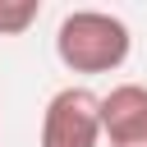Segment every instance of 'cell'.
Instances as JSON below:
<instances>
[{"instance_id": "4", "label": "cell", "mask_w": 147, "mask_h": 147, "mask_svg": "<svg viewBox=\"0 0 147 147\" xmlns=\"http://www.w3.org/2000/svg\"><path fill=\"white\" fill-rule=\"evenodd\" d=\"M41 18V0H0V37H23Z\"/></svg>"}, {"instance_id": "1", "label": "cell", "mask_w": 147, "mask_h": 147, "mask_svg": "<svg viewBox=\"0 0 147 147\" xmlns=\"http://www.w3.org/2000/svg\"><path fill=\"white\" fill-rule=\"evenodd\" d=\"M133 51V32L119 14L74 9L55 28V55L69 74H115Z\"/></svg>"}, {"instance_id": "2", "label": "cell", "mask_w": 147, "mask_h": 147, "mask_svg": "<svg viewBox=\"0 0 147 147\" xmlns=\"http://www.w3.org/2000/svg\"><path fill=\"white\" fill-rule=\"evenodd\" d=\"M41 147H101V96L83 83L60 87L41 110Z\"/></svg>"}, {"instance_id": "3", "label": "cell", "mask_w": 147, "mask_h": 147, "mask_svg": "<svg viewBox=\"0 0 147 147\" xmlns=\"http://www.w3.org/2000/svg\"><path fill=\"white\" fill-rule=\"evenodd\" d=\"M101 138L110 147H147V83H115L101 96Z\"/></svg>"}]
</instances>
